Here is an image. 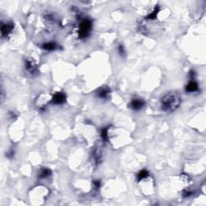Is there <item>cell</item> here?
I'll use <instances>...</instances> for the list:
<instances>
[{"mask_svg": "<svg viewBox=\"0 0 206 206\" xmlns=\"http://www.w3.org/2000/svg\"><path fill=\"white\" fill-rule=\"evenodd\" d=\"M66 101V95L62 92H57L52 97V102L55 105H62Z\"/></svg>", "mask_w": 206, "mask_h": 206, "instance_id": "5", "label": "cell"}, {"mask_svg": "<svg viewBox=\"0 0 206 206\" xmlns=\"http://www.w3.org/2000/svg\"><path fill=\"white\" fill-rule=\"evenodd\" d=\"M94 160H95L96 162V164H98L100 162H101V155L97 150H95L94 152Z\"/></svg>", "mask_w": 206, "mask_h": 206, "instance_id": "14", "label": "cell"}, {"mask_svg": "<svg viewBox=\"0 0 206 206\" xmlns=\"http://www.w3.org/2000/svg\"><path fill=\"white\" fill-rule=\"evenodd\" d=\"M101 137L102 139V141L105 143L108 142L109 137H108V127H104L101 130Z\"/></svg>", "mask_w": 206, "mask_h": 206, "instance_id": "13", "label": "cell"}, {"mask_svg": "<svg viewBox=\"0 0 206 206\" xmlns=\"http://www.w3.org/2000/svg\"><path fill=\"white\" fill-rule=\"evenodd\" d=\"M148 176H149V172H147V170L145 169L142 170V171H140V172L137 174L138 181H141V180H143V179L147 178Z\"/></svg>", "mask_w": 206, "mask_h": 206, "instance_id": "11", "label": "cell"}, {"mask_svg": "<svg viewBox=\"0 0 206 206\" xmlns=\"http://www.w3.org/2000/svg\"><path fill=\"white\" fill-rule=\"evenodd\" d=\"M52 175V171L48 168H42L39 173V179H46Z\"/></svg>", "mask_w": 206, "mask_h": 206, "instance_id": "10", "label": "cell"}, {"mask_svg": "<svg viewBox=\"0 0 206 206\" xmlns=\"http://www.w3.org/2000/svg\"><path fill=\"white\" fill-rule=\"evenodd\" d=\"M118 53L120 54L121 56H125V55H126V51H125L124 46L122 45V44H119V45H118Z\"/></svg>", "mask_w": 206, "mask_h": 206, "instance_id": "15", "label": "cell"}, {"mask_svg": "<svg viewBox=\"0 0 206 206\" xmlns=\"http://www.w3.org/2000/svg\"><path fill=\"white\" fill-rule=\"evenodd\" d=\"M94 186L95 188V189H98L101 186V182L99 180H94Z\"/></svg>", "mask_w": 206, "mask_h": 206, "instance_id": "16", "label": "cell"}, {"mask_svg": "<svg viewBox=\"0 0 206 206\" xmlns=\"http://www.w3.org/2000/svg\"><path fill=\"white\" fill-rule=\"evenodd\" d=\"M7 157H9V158H11V157L14 156V151L13 150H11V151H9V152L7 154Z\"/></svg>", "mask_w": 206, "mask_h": 206, "instance_id": "17", "label": "cell"}, {"mask_svg": "<svg viewBox=\"0 0 206 206\" xmlns=\"http://www.w3.org/2000/svg\"><path fill=\"white\" fill-rule=\"evenodd\" d=\"M181 98L176 92H170L161 98V109L163 111L171 113L176 110L180 105Z\"/></svg>", "mask_w": 206, "mask_h": 206, "instance_id": "1", "label": "cell"}, {"mask_svg": "<svg viewBox=\"0 0 206 206\" xmlns=\"http://www.w3.org/2000/svg\"><path fill=\"white\" fill-rule=\"evenodd\" d=\"M145 105V101L140 98H134L130 102V107L133 110H140Z\"/></svg>", "mask_w": 206, "mask_h": 206, "instance_id": "3", "label": "cell"}, {"mask_svg": "<svg viewBox=\"0 0 206 206\" xmlns=\"http://www.w3.org/2000/svg\"><path fill=\"white\" fill-rule=\"evenodd\" d=\"M92 21L90 19H83V21L79 25L78 37L81 39H86L90 37L92 30Z\"/></svg>", "mask_w": 206, "mask_h": 206, "instance_id": "2", "label": "cell"}, {"mask_svg": "<svg viewBox=\"0 0 206 206\" xmlns=\"http://www.w3.org/2000/svg\"><path fill=\"white\" fill-rule=\"evenodd\" d=\"M14 29V24L12 23H2L1 26V34L2 37H7Z\"/></svg>", "mask_w": 206, "mask_h": 206, "instance_id": "6", "label": "cell"}, {"mask_svg": "<svg viewBox=\"0 0 206 206\" xmlns=\"http://www.w3.org/2000/svg\"><path fill=\"white\" fill-rule=\"evenodd\" d=\"M25 69H27V72L32 75H36L38 73V68H37V64L31 60H27L25 61Z\"/></svg>", "mask_w": 206, "mask_h": 206, "instance_id": "4", "label": "cell"}, {"mask_svg": "<svg viewBox=\"0 0 206 206\" xmlns=\"http://www.w3.org/2000/svg\"><path fill=\"white\" fill-rule=\"evenodd\" d=\"M97 97L102 99H107L110 95V89H109L106 86L101 87L97 91Z\"/></svg>", "mask_w": 206, "mask_h": 206, "instance_id": "7", "label": "cell"}, {"mask_svg": "<svg viewBox=\"0 0 206 206\" xmlns=\"http://www.w3.org/2000/svg\"><path fill=\"white\" fill-rule=\"evenodd\" d=\"M159 10H160V8H159V6H156L155 7H154V9L153 10V12H151V13L149 14L148 15H147V17H146V19H151V20H153V19H154L155 18H156L157 15H158L159 12Z\"/></svg>", "mask_w": 206, "mask_h": 206, "instance_id": "12", "label": "cell"}, {"mask_svg": "<svg viewBox=\"0 0 206 206\" xmlns=\"http://www.w3.org/2000/svg\"><path fill=\"white\" fill-rule=\"evenodd\" d=\"M58 48H59V45L55 42H48L45 43V44H44L42 45L43 49L49 52L58 49Z\"/></svg>", "mask_w": 206, "mask_h": 206, "instance_id": "9", "label": "cell"}, {"mask_svg": "<svg viewBox=\"0 0 206 206\" xmlns=\"http://www.w3.org/2000/svg\"><path fill=\"white\" fill-rule=\"evenodd\" d=\"M185 90L188 93H195L199 90V86L196 81L194 80H190L189 83L187 84L186 87H185Z\"/></svg>", "mask_w": 206, "mask_h": 206, "instance_id": "8", "label": "cell"}]
</instances>
